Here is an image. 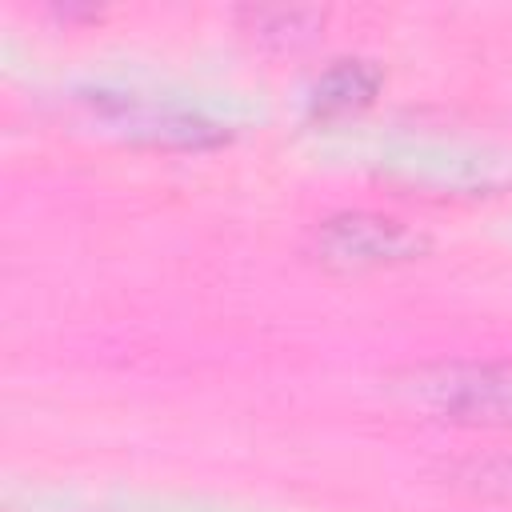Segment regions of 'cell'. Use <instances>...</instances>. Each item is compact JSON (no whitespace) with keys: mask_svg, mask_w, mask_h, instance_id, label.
Returning a JSON list of instances; mask_svg holds the SVG:
<instances>
[{"mask_svg":"<svg viewBox=\"0 0 512 512\" xmlns=\"http://www.w3.org/2000/svg\"><path fill=\"white\" fill-rule=\"evenodd\" d=\"M380 88V68L372 60H360V56H344V60H332L312 92H308V112L316 120H332V116H348L356 108H364Z\"/></svg>","mask_w":512,"mask_h":512,"instance_id":"cell-4","label":"cell"},{"mask_svg":"<svg viewBox=\"0 0 512 512\" xmlns=\"http://www.w3.org/2000/svg\"><path fill=\"white\" fill-rule=\"evenodd\" d=\"M92 104V112L120 128L124 136L132 140H144V144H164V148H204V144H220L224 132L220 124L196 116V112H184V108H172V104H152V100H136V96H124V92H88L84 96Z\"/></svg>","mask_w":512,"mask_h":512,"instance_id":"cell-2","label":"cell"},{"mask_svg":"<svg viewBox=\"0 0 512 512\" xmlns=\"http://www.w3.org/2000/svg\"><path fill=\"white\" fill-rule=\"evenodd\" d=\"M420 396L444 420L512 424V364H452L420 384Z\"/></svg>","mask_w":512,"mask_h":512,"instance_id":"cell-1","label":"cell"},{"mask_svg":"<svg viewBox=\"0 0 512 512\" xmlns=\"http://www.w3.org/2000/svg\"><path fill=\"white\" fill-rule=\"evenodd\" d=\"M424 248V240L388 220V216H336L320 228V256L340 268H368V264H392V260H412Z\"/></svg>","mask_w":512,"mask_h":512,"instance_id":"cell-3","label":"cell"}]
</instances>
